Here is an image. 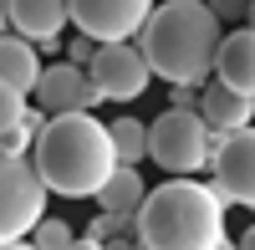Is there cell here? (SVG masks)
<instances>
[{"instance_id": "4316f807", "label": "cell", "mask_w": 255, "mask_h": 250, "mask_svg": "<svg viewBox=\"0 0 255 250\" xmlns=\"http://www.w3.org/2000/svg\"><path fill=\"white\" fill-rule=\"evenodd\" d=\"M245 20H250V31H255V0H250V10H245Z\"/></svg>"}, {"instance_id": "ba28073f", "label": "cell", "mask_w": 255, "mask_h": 250, "mask_svg": "<svg viewBox=\"0 0 255 250\" xmlns=\"http://www.w3.org/2000/svg\"><path fill=\"white\" fill-rule=\"evenodd\" d=\"M209 169H215V189H220L225 204H245V210H255V123L220 138Z\"/></svg>"}, {"instance_id": "8992f818", "label": "cell", "mask_w": 255, "mask_h": 250, "mask_svg": "<svg viewBox=\"0 0 255 250\" xmlns=\"http://www.w3.org/2000/svg\"><path fill=\"white\" fill-rule=\"evenodd\" d=\"M87 72L97 82L102 102H138L153 82V67H148L143 46H133V41H102Z\"/></svg>"}, {"instance_id": "603a6c76", "label": "cell", "mask_w": 255, "mask_h": 250, "mask_svg": "<svg viewBox=\"0 0 255 250\" xmlns=\"http://www.w3.org/2000/svg\"><path fill=\"white\" fill-rule=\"evenodd\" d=\"M235 245H240V250H255V225H250V230H245V235H240Z\"/></svg>"}, {"instance_id": "3957f363", "label": "cell", "mask_w": 255, "mask_h": 250, "mask_svg": "<svg viewBox=\"0 0 255 250\" xmlns=\"http://www.w3.org/2000/svg\"><path fill=\"white\" fill-rule=\"evenodd\" d=\"M225 240V199L215 184L168 174V184L148 189L138 210L143 250H215Z\"/></svg>"}, {"instance_id": "cb8c5ba5", "label": "cell", "mask_w": 255, "mask_h": 250, "mask_svg": "<svg viewBox=\"0 0 255 250\" xmlns=\"http://www.w3.org/2000/svg\"><path fill=\"white\" fill-rule=\"evenodd\" d=\"M0 250H36V245H31V240H5Z\"/></svg>"}, {"instance_id": "d4e9b609", "label": "cell", "mask_w": 255, "mask_h": 250, "mask_svg": "<svg viewBox=\"0 0 255 250\" xmlns=\"http://www.w3.org/2000/svg\"><path fill=\"white\" fill-rule=\"evenodd\" d=\"M0 31H10V20H5V0H0Z\"/></svg>"}, {"instance_id": "4fadbf2b", "label": "cell", "mask_w": 255, "mask_h": 250, "mask_svg": "<svg viewBox=\"0 0 255 250\" xmlns=\"http://www.w3.org/2000/svg\"><path fill=\"white\" fill-rule=\"evenodd\" d=\"M0 82L15 92H36L41 82V46L20 31H0Z\"/></svg>"}, {"instance_id": "2e32d148", "label": "cell", "mask_w": 255, "mask_h": 250, "mask_svg": "<svg viewBox=\"0 0 255 250\" xmlns=\"http://www.w3.org/2000/svg\"><path fill=\"white\" fill-rule=\"evenodd\" d=\"M72 225L67 220H56V215H41L36 220V230H31V245L36 250H72Z\"/></svg>"}, {"instance_id": "277c9868", "label": "cell", "mask_w": 255, "mask_h": 250, "mask_svg": "<svg viewBox=\"0 0 255 250\" xmlns=\"http://www.w3.org/2000/svg\"><path fill=\"white\" fill-rule=\"evenodd\" d=\"M220 138L225 133H215L199 113L168 108L163 118L148 123V158H153L163 174H199V169H209Z\"/></svg>"}, {"instance_id": "30bf717a", "label": "cell", "mask_w": 255, "mask_h": 250, "mask_svg": "<svg viewBox=\"0 0 255 250\" xmlns=\"http://www.w3.org/2000/svg\"><path fill=\"white\" fill-rule=\"evenodd\" d=\"M5 20H10V31L36 41L41 51H56V36L67 31L72 5L67 0H5Z\"/></svg>"}, {"instance_id": "52a82bcc", "label": "cell", "mask_w": 255, "mask_h": 250, "mask_svg": "<svg viewBox=\"0 0 255 250\" xmlns=\"http://www.w3.org/2000/svg\"><path fill=\"white\" fill-rule=\"evenodd\" d=\"M72 5V26L92 41H133L158 0H67Z\"/></svg>"}, {"instance_id": "5b68a950", "label": "cell", "mask_w": 255, "mask_h": 250, "mask_svg": "<svg viewBox=\"0 0 255 250\" xmlns=\"http://www.w3.org/2000/svg\"><path fill=\"white\" fill-rule=\"evenodd\" d=\"M46 179L36 174V163L26 153L0 148V245L26 240L36 230V220L46 215Z\"/></svg>"}, {"instance_id": "7c38bea8", "label": "cell", "mask_w": 255, "mask_h": 250, "mask_svg": "<svg viewBox=\"0 0 255 250\" xmlns=\"http://www.w3.org/2000/svg\"><path fill=\"white\" fill-rule=\"evenodd\" d=\"M215 77L225 87H235L245 97H255V31H230L220 41V56H215Z\"/></svg>"}, {"instance_id": "484cf974", "label": "cell", "mask_w": 255, "mask_h": 250, "mask_svg": "<svg viewBox=\"0 0 255 250\" xmlns=\"http://www.w3.org/2000/svg\"><path fill=\"white\" fill-rule=\"evenodd\" d=\"M215 250H240V245H235V240H220V245H215Z\"/></svg>"}, {"instance_id": "44dd1931", "label": "cell", "mask_w": 255, "mask_h": 250, "mask_svg": "<svg viewBox=\"0 0 255 250\" xmlns=\"http://www.w3.org/2000/svg\"><path fill=\"white\" fill-rule=\"evenodd\" d=\"M102 245H108V250H143L138 235H113V240H102Z\"/></svg>"}, {"instance_id": "e0dca14e", "label": "cell", "mask_w": 255, "mask_h": 250, "mask_svg": "<svg viewBox=\"0 0 255 250\" xmlns=\"http://www.w3.org/2000/svg\"><path fill=\"white\" fill-rule=\"evenodd\" d=\"M20 118H26V92H15V87H5V82H0V133L15 128Z\"/></svg>"}, {"instance_id": "9c48e42d", "label": "cell", "mask_w": 255, "mask_h": 250, "mask_svg": "<svg viewBox=\"0 0 255 250\" xmlns=\"http://www.w3.org/2000/svg\"><path fill=\"white\" fill-rule=\"evenodd\" d=\"M102 102L97 82L87 67H77V61H51V67H41V82H36V108L41 113H92Z\"/></svg>"}, {"instance_id": "5bb4252c", "label": "cell", "mask_w": 255, "mask_h": 250, "mask_svg": "<svg viewBox=\"0 0 255 250\" xmlns=\"http://www.w3.org/2000/svg\"><path fill=\"white\" fill-rule=\"evenodd\" d=\"M143 199H148V184L138 174V163H118V169L108 174V184L97 189V204L108 215H138Z\"/></svg>"}, {"instance_id": "8fae6325", "label": "cell", "mask_w": 255, "mask_h": 250, "mask_svg": "<svg viewBox=\"0 0 255 250\" xmlns=\"http://www.w3.org/2000/svg\"><path fill=\"white\" fill-rule=\"evenodd\" d=\"M199 118L209 123L215 133H240L255 123V97L235 92V87H225V82H204V92H199Z\"/></svg>"}, {"instance_id": "ac0fdd59", "label": "cell", "mask_w": 255, "mask_h": 250, "mask_svg": "<svg viewBox=\"0 0 255 250\" xmlns=\"http://www.w3.org/2000/svg\"><path fill=\"white\" fill-rule=\"evenodd\" d=\"M97 46H102V41H92V36H77L72 46H67V61H77V67H92V56H97Z\"/></svg>"}, {"instance_id": "7402d4cb", "label": "cell", "mask_w": 255, "mask_h": 250, "mask_svg": "<svg viewBox=\"0 0 255 250\" xmlns=\"http://www.w3.org/2000/svg\"><path fill=\"white\" fill-rule=\"evenodd\" d=\"M72 250H108L102 240H92V235H82V240H72Z\"/></svg>"}, {"instance_id": "7a4b0ae2", "label": "cell", "mask_w": 255, "mask_h": 250, "mask_svg": "<svg viewBox=\"0 0 255 250\" xmlns=\"http://www.w3.org/2000/svg\"><path fill=\"white\" fill-rule=\"evenodd\" d=\"M31 163H36V174L46 179L51 194H61V199H97V189L118 169V153H113L108 123H97L92 113H61V118H46V128L36 133Z\"/></svg>"}, {"instance_id": "ffe728a7", "label": "cell", "mask_w": 255, "mask_h": 250, "mask_svg": "<svg viewBox=\"0 0 255 250\" xmlns=\"http://www.w3.org/2000/svg\"><path fill=\"white\" fill-rule=\"evenodd\" d=\"M209 10H215L220 20H245V10H250V0H204Z\"/></svg>"}, {"instance_id": "d6986e66", "label": "cell", "mask_w": 255, "mask_h": 250, "mask_svg": "<svg viewBox=\"0 0 255 250\" xmlns=\"http://www.w3.org/2000/svg\"><path fill=\"white\" fill-rule=\"evenodd\" d=\"M199 92H204V87H184V82H179V87L168 92V108H184V113H199Z\"/></svg>"}, {"instance_id": "6da1fadb", "label": "cell", "mask_w": 255, "mask_h": 250, "mask_svg": "<svg viewBox=\"0 0 255 250\" xmlns=\"http://www.w3.org/2000/svg\"><path fill=\"white\" fill-rule=\"evenodd\" d=\"M225 20L204 5V0H163L153 5L148 26L138 31V46L148 56L153 77H163L168 87H204L215 72L220 41H225Z\"/></svg>"}, {"instance_id": "9a60e30c", "label": "cell", "mask_w": 255, "mask_h": 250, "mask_svg": "<svg viewBox=\"0 0 255 250\" xmlns=\"http://www.w3.org/2000/svg\"><path fill=\"white\" fill-rule=\"evenodd\" d=\"M108 133H113V153H118V163H143L148 158V128L138 118H118V123H108Z\"/></svg>"}]
</instances>
